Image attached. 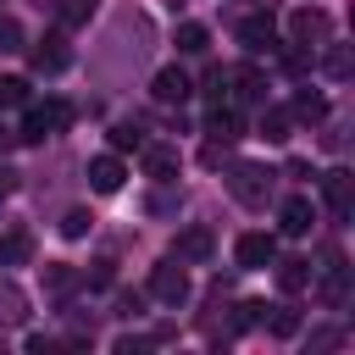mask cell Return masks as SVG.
Returning a JSON list of instances; mask_svg holds the SVG:
<instances>
[{
    "label": "cell",
    "mask_w": 355,
    "mask_h": 355,
    "mask_svg": "<svg viewBox=\"0 0 355 355\" xmlns=\"http://www.w3.org/2000/svg\"><path fill=\"white\" fill-rule=\"evenodd\" d=\"M250 6H266V0H250Z\"/></svg>",
    "instance_id": "cell-36"
},
{
    "label": "cell",
    "mask_w": 355,
    "mask_h": 355,
    "mask_svg": "<svg viewBox=\"0 0 355 355\" xmlns=\"http://www.w3.org/2000/svg\"><path fill=\"white\" fill-rule=\"evenodd\" d=\"M11 50H22V28L11 17H0V55H11Z\"/></svg>",
    "instance_id": "cell-31"
},
{
    "label": "cell",
    "mask_w": 355,
    "mask_h": 355,
    "mask_svg": "<svg viewBox=\"0 0 355 355\" xmlns=\"http://www.w3.org/2000/svg\"><path fill=\"white\" fill-rule=\"evenodd\" d=\"M139 144H144L139 122H116V128H111V150H116V155H122V150H139Z\"/></svg>",
    "instance_id": "cell-27"
},
{
    "label": "cell",
    "mask_w": 355,
    "mask_h": 355,
    "mask_svg": "<svg viewBox=\"0 0 355 355\" xmlns=\"http://www.w3.org/2000/svg\"><path fill=\"white\" fill-rule=\"evenodd\" d=\"M327 78H349V44H333L327 50Z\"/></svg>",
    "instance_id": "cell-30"
},
{
    "label": "cell",
    "mask_w": 355,
    "mask_h": 355,
    "mask_svg": "<svg viewBox=\"0 0 355 355\" xmlns=\"http://www.w3.org/2000/svg\"><path fill=\"white\" fill-rule=\"evenodd\" d=\"M33 261V233L28 227H6L0 233V266H28Z\"/></svg>",
    "instance_id": "cell-16"
},
{
    "label": "cell",
    "mask_w": 355,
    "mask_h": 355,
    "mask_svg": "<svg viewBox=\"0 0 355 355\" xmlns=\"http://www.w3.org/2000/svg\"><path fill=\"white\" fill-rule=\"evenodd\" d=\"M266 311H272V316H261V322H266L272 338H294V333H300V311H294V305H266Z\"/></svg>",
    "instance_id": "cell-20"
},
{
    "label": "cell",
    "mask_w": 355,
    "mask_h": 355,
    "mask_svg": "<svg viewBox=\"0 0 355 355\" xmlns=\"http://www.w3.org/2000/svg\"><path fill=\"white\" fill-rule=\"evenodd\" d=\"M272 255H277V244H272V233H239V244H233V261L239 266H272Z\"/></svg>",
    "instance_id": "cell-11"
},
{
    "label": "cell",
    "mask_w": 355,
    "mask_h": 355,
    "mask_svg": "<svg viewBox=\"0 0 355 355\" xmlns=\"http://www.w3.org/2000/svg\"><path fill=\"white\" fill-rule=\"evenodd\" d=\"M55 17H61L67 28H78V22L94 17V0H55Z\"/></svg>",
    "instance_id": "cell-26"
},
{
    "label": "cell",
    "mask_w": 355,
    "mask_h": 355,
    "mask_svg": "<svg viewBox=\"0 0 355 355\" xmlns=\"http://www.w3.org/2000/svg\"><path fill=\"white\" fill-rule=\"evenodd\" d=\"M150 294H155L161 305H172V311L189 300V272H183V261H178V255H166V261H155V266H150Z\"/></svg>",
    "instance_id": "cell-3"
},
{
    "label": "cell",
    "mask_w": 355,
    "mask_h": 355,
    "mask_svg": "<svg viewBox=\"0 0 355 355\" xmlns=\"http://www.w3.org/2000/svg\"><path fill=\"white\" fill-rule=\"evenodd\" d=\"M183 266H205L211 255H216V239H211V227H183L178 233V250H172Z\"/></svg>",
    "instance_id": "cell-7"
},
{
    "label": "cell",
    "mask_w": 355,
    "mask_h": 355,
    "mask_svg": "<svg viewBox=\"0 0 355 355\" xmlns=\"http://www.w3.org/2000/svg\"><path fill=\"white\" fill-rule=\"evenodd\" d=\"M44 288H50L55 300H67V294L78 288V272H72V266H61V261H55V266H44Z\"/></svg>",
    "instance_id": "cell-24"
},
{
    "label": "cell",
    "mask_w": 355,
    "mask_h": 355,
    "mask_svg": "<svg viewBox=\"0 0 355 355\" xmlns=\"http://www.w3.org/2000/svg\"><path fill=\"white\" fill-rule=\"evenodd\" d=\"M17 105H28V78L6 72V78H0V111H17Z\"/></svg>",
    "instance_id": "cell-25"
},
{
    "label": "cell",
    "mask_w": 355,
    "mask_h": 355,
    "mask_svg": "<svg viewBox=\"0 0 355 355\" xmlns=\"http://www.w3.org/2000/svg\"><path fill=\"white\" fill-rule=\"evenodd\" d=\"M67 61H72V50H67V39L61 33H44L39 44H33V72H67Z\"/></svg>",
    "instance_id": "cell-13"
},
{
    "label": "cell",
    "mask_w": 355,
    "mask_h": 355,
    "mask_svg": "<svg viewBox=\"0 0 355 355\" xmlns=\"http://www.w3.org/2000/svg\"><path fill=\"white\" fill-rule=\"evenodd\" d=\"M288 122H294V116H288L283 105H261V139L283 144V139H288Z\"/></svg>",
    "instance_id": "cell-23"
},
{
    "label": "cell",
    "mask_w": 355,
    "mask_h": 355,
    "mask_svg": "<svg viewBox=\"0 0 355 355\" xmlns=\"http://www.w3.org/2000/svg\"><path fill=\"white\" fill-rule=\"evenodd\" d=\"M344 344V333L338 327H322V333H311V349H338Z\"/></svg>",
    "instance_id": "cell-32"
},
{
    "label": "cell",
    "mask_w": 355,
    "mask_h": 355,
    "mask_svg": "<svg viewBox=\"0 0 355 355\" xmlns=\"http://www.w3.org/2000/svg\"><path fill=\"white\" fill-rule=\"evenodd\" d=\"M11 189H17V172H11V166H0V200H6Z\"/></svg>",
    "instance_id": "cell-34"
},
{
    "label": "cell",
    "mask_w": 355,
    "mask_h": 355,
    "mask_svg": "<svg viewBox=\"0 0 355 355\" xmlns=\"http://www.w3.org/2000/svg\"><path fill=\"white\" fill-rule=\"evenodd\" d=\"M311 222H316V205H311L305 194H288V200H283V211H277V227H283L288 239H305V233H311Z\"/></svg>",
    "instance_id": "cell-10"
},
{
    "label": "cell",
    "mask_w": 355,
    "mask_h": 355,
    "mask_svg": "<svg viewBox=\"0 0 355 355\" xmlns=\"http://www.w3.org/2000/svg\"><path fill=\"white\" fill-rule=\"evenodd\" d=\"M122 178H128L122 155H94V161H89V189H94V194H116Z\"/></svg>",
    "instance_id": "cell-14"
},
{
    "label": "cell",
    "mask_w": 355,
    "mask_h": 355,
    "mask_svg": "<svg viewBox=\"0 0 355 355\" xmlns=\"http://www.w3.org/2000/svg\"><path fill=\"white\" fill-rule=\"evenodd\" d=\"M272 178H277V172H266V166H255V161H239V166H227V194L255 211V205L272 200Z\"/></svg>",
    "instance_id": "cell-1"
},
{
    "label": "cell",
    "mask_w": 355,
    "mask_h": 355,
    "mask_svg": "<svg viewBox=\"0 0 355 355\" xmlns=\"http://www.w3.org/2000/svg\"><path fill=\"white\" fill-rule=\"evenodd\" d=\"M277 261V255H272ZM277 288L283 294H300V288H311V261L305 255H288V261H277Z\"/></svg>",
    "instance_id": "cell-17"
},
{
    "label": "cell",
    "mask_w": 355,
    "mask_h": 355,
    "mask_svg": "<svg viewBox=\"0 0 355 355\" xmlns=\"http://www.w3.org/2000/svg\"><path fill=\"white\" fill-rule=\"evenodd\" d=\"M22 316H28V294H22L11 277H0V322H6V327H17Z\"/></svg>",
    "instance_id": "cell-19"
},
{
    "label": "cell",
    "mask_w": 355,
    "mask_h": 355,
    "mask_svg": "<svg viewBox=\"0 0 355 355\" xmlns=\"http://www.w3.org/2000/svg\"><path fill=\"white\" fill-rule=\"evenodd\" d=\"M239 44H244V50H272V44H277L272 11H250V17L239 22Z\"/></svg>",
    "instance_id": "cell-12"
},
{
    "label": "cell",
    "mask_w": 355,
    "mask_h": 355,
    "mask_svg": "<svg viewBox=\"0 0 355 355\" xmlns=\"http://www.w3.org/2000/svg\"><path fill=\"white\" fill-rule=\"evenodd\" d=\"M322 200H327V211H333V222H349V211H355V178H349L344 166H333V172H322Z\"/></svg>",
    "instance_id": "cell-4"
},
{
    "label": "cell",
    "mask_w": 355,
    "mask_h": 355,
    "mask_svg": "<svg viewBox=\"0 0 355 355\" xmlns=\"http://www.w3.org/2000/svg\"><path fill=\"white\" fill-rule=\"evenodd\" d=\"M67 122H72V105H67V100H44V105H33V111L22 116V133H17V139H22V144H44V139L61 133Z\"/></svg>",
    "instance_id": "cell-2"
},
{
    "label": "cell",
    "mask_w": 355,
    "mask_h": 355,
    "mask_svg": "<svg viewBox=\"0 0 355 355\" xmlns=\"http://www.w3.org/2000/svg\"><path fill=\"white\" fill-rule=\"evenodd\" d=\"M211 50V33L200 22H178V55H205Z\"/></svg>",
    "instance_id": "cell-21"
},
{
    "label": "cell",
    "mask_w": 355,
    "mask_h": 355,
    "mask_svg": "<svg viewBox=\"0 0 355 355\" xmlns=\"http://www.w3.org/2000/svg\"><path fill=\"white\" fill-rule=\"evenodd\" d=\"M89 227H94V216H89V211H67V216H61V233H67V239H83Z\"/></svg>",
    "instance_id": "cell-29"
},
{
    "label": "cell",
    "mask_w": 355,
    "mask_h": 355,
    "mask_svg": "<svg viewBox=\"0 0 355 355\" xmlns=\"http://www.w3.org/2000/svg\"><path fill=\"white\" fill-rule=\"evenodd\" d=\"M139 305H144L139 294H116V316H139Z\"/></svg>",
    "instance_id": "cell-33"
},
{
    "label": "cell",
    "mask_w": 355,
    "mask_h": 355,
    "mask_svg": "<svg viewBox=\"0 0 355 355\" xmlns=\"http://www.w3.org/2000/svg\"><path fill=\"white\" fill-rule=\"evenodd\" d=\"M139 150H144V172H150L155 183H178V166H183V161H178L172 144H139Z\"/></svg>",
    "instance_id": "cell-15"
},
{
    "label": "cell",
    "mask_w": 355,
    "mask_h": 355,
    "mask_svg": "<svg viewBox=\"0 0 355 355\" xmlns=\"http://www.w3.org/2000/svg\"><path fill=\"white\" fill-rule=\"evenodd\" d=\"M261 316H266V305H261V300H244V305L233 311V333H244V327H255Z\"/></svg>",
    "instance_id": "cell-28"
},
{
    "label": "cell",
    "mask_w": 355,
    "mask_h": 355,
    "mask_svg": "<svg viewBox=\"0 0 355 355\" xmlns=\"http://www.w3.org/2000/svg\"><path fill=\"white\" fill-rule=\"evenodd\" d=\"M288 116H300V122H322V116H327V100H322L316 89H300L294 105H288Z\"/></svg>",
    "instance_id": "cell-22"
},
{
    "label": "cell",
    "mask_w": 355,
    "mask_h": 355,
    "mask_svg": "<svg viewBox=\"0 0 355 355\" xmlns=\"http://www.w3.org/2000/svg\"><path fill=\"white\" fill-rule=\"evenodd\" d=\"M205 133H211V144H233V139L244 133V116H239V105H233V100H211Z\"/></svg>",
    "instance_id": "cell-6"
},
{
    "label": "cell",
    "mask_w": 355,
    "mask_h": 355,
    "mask_svg": "<svg viewBox=\"0 0 355 355\" xmlns=\"http://www.w3.org/2000/svg\"><path fill=\"white\" fill-rule=\"evenodd\" d=\"M316 294H322V305H344V300H349V261H344V255H327Z\"/></svg>",
    "instance_id": "cell-8"
},
{
    "label": "cell",
    "mask_w": 355,
    "mask_h": 355,
    "mask_svg": "<svg viewBox=\"0 0 355 355\" xmlns=\"http://www.w3.org/2000/svg\"><path fill=\"white\" fill-rule=\"evenodd\" d=\"M150 94H155L161 105H183V100L194 94V83H189V72H183V67H161V72H155V83H150Z\"/></svg>",
    "instance_id": "cell-9"
},
{
    "label": "cell",
    "mask_w": 355,
    "mask_h": 355,
    "mask_svg": "<svg viewBox=\"0 0 355 355\" xmlns=\"http://www.w3.org/2000/svg\"><path fill=\"white\" fill-rule=\"evenodd\" d=\"M6 139H11V133H6V128H0V150H6Z\"/></svg>",
    "instance_id": "cell-35"
},
{
    "label": "cell",
    "mask_w": 355,
    "mask_h": 355,
    "mask_svg": "<svg viewBox=\"0 0 355 355\" xmlns=\"http://www.w3.org/2000/svg\"><path fill=\"white\" fill-rule=\"evenodd\" d=\"M227 83H239V89H233V100H244V105H266V78H261L255 67H239Z\"/></svg>",
    "instance_id": "cell-18"
},
{
    "label": "cell",
    "mask_w": 355,
    "mask_h": 355,
    "mask_svg": "<svg viewBox=\"0 0 355 355\" xmlns=\"http://www.w3.org/2000/svg\"><path fill=\"white\" fill-rule=\"evenodd\" d=\"M288 39H294L300 50H316V44H327V11H316V6H300V11L288 17Z\"/></svg>",
    "instance_id": "cell-5"
}]
</instances>
